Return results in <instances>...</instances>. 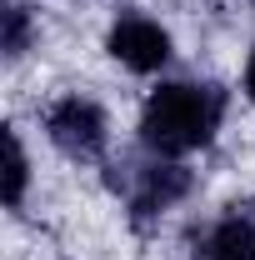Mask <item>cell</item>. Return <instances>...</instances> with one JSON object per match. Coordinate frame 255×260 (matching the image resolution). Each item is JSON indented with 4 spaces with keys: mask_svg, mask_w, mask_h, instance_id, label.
Listing matches in <instances>:
<instances>
[{
    "mask_svg": "<svg viewBox=\"0 0 255 260\" xmlns=\"http://www.w3.org/2000/svg\"><path fill=\"white\" fill-rule=\"evenodd\" d=\"M45 130H50V140L60 145L65 155H75V160H95L100 150H105V115L80 95L60 100L45 115Z\"/></svg>",
    "mask_w": 255,
    "mask_h": 260,
    "instance_id": "cell-2",
    "label": "cell"
},
{
    "mask_svg": "<svg viewBox=\"0 0 255 260\" xmlns=\"http://www.w3.org/2000/svg\"><path fill=\"white\" fill-rule=\"evenodd\" d=\"M205 260H255V220L245 215L220 220L205 240Z\"/></svg>",
    "mask_w": 255,
    "mask_h": 260,
    "instance_id": "cell-5",
    "label": "cell"
},
{
    "mask_svg": "<svg viewBox=\"0 0 255 260\" xmlns=\"http://www.w3.org/2000/svg\"><path fill=\"white\" fill-rule=\"evenodd\" d=\"M220 120V90L215 85H160L140 110V135L160 155L200 150Z\"/></svg>",
    "mask_w": 255,
    "mask_h": 260,
    "instance_id": "cell-1",
    "label": "cell"
},
{
    "mask_svg": "<svg viewBox=\"0 0 255 260\" xmlns=\"http://www.w3.org/2000/svg\"><path fill=\"white\" fill-rule=\"evenodd\" d=\"M25 195V150H20V135L5 130V205H20Z\"/></svg>",
    "mask_w": 255,
    "mask_h": 260,
    "instance_id": "cell-6",
    "label": "cell"
},
{
    "mask_svg": "<svg viewBox=\"0 0 255 260\" xmlns=\"http://www.w3.org/2000/svg\"><path fill=\"white\" fill-rule=\"evenodd\" d=\"M185 190H190V170H180V165H150V170H140V185H135V195H130L135 220L160 215L165 205H175Z\"/></svg>",
    "mask_w": 255,
    "mask_h": 260,
    "instance_id": "cell-4",
    "label": "cell"
},
{
    "mask_svg": "<svg viewBox=\"0 0 255 260\" xmlns=\"http://www.w3.org/2000/svg\"><path fill=\"white\" fill-rule=\"evenodd\" d=\"M0 25H5V55H20L25 50V40H30V15H25V5H0Z\"/></svg>",
    "mask_w": 255,
    "mask_h": 260,
    "instance_id": "cell-7",
    "label": "cell"
},
{
    "mask_svg": "<svg viewBox=\"0 0 255 260\" xmlns=\"http://www.w3.org/2000/svg\"><path fill=\"white\" fill-rule=\"evenodd\" d=\"M245 90H250V100H255V55H250V65H245Z\"/></svg>",
    "mask_w": 255,
    "mask_h": 260,
    "instance_id": "cell-8",
    "label": "cell"
},
{
    "mask_svg": "<svg viewBox=\"0 0 255 260\" xmlns=\"http://www.w3.org/2000/svg\"><path fill=\"white\" fill-rule=\"evenodd\" d=\"M110 55L120 65H130V70H160L170 60V35L160 30L155 20L130 15V20H120L110 30Z\"/></svg>",
    "mask_w": 255,
    "mask_h": 260,
    "instance_id": "cell-3",
    "label": "cell"
}]
</instances>
